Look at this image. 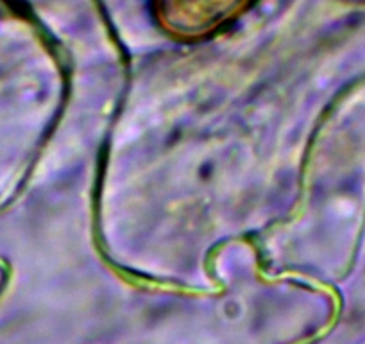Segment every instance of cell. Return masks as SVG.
Returning a JSON list of instances; mask_svg holds the SVG:
<instances>
[{"label":"cell","instance_id":"1","mask_svg":"<svg viewBox=\"0 0 365 344\" xmlns=\"http://www.w3.org/2000/svg\"><path fill=\"white\" fill-rule=\"evenodd\" d=\"M255 0H153L158 24L179 40H197L227 26Z\"/></svg>","mask_w":365,"mask_h":344}]
</instances>
